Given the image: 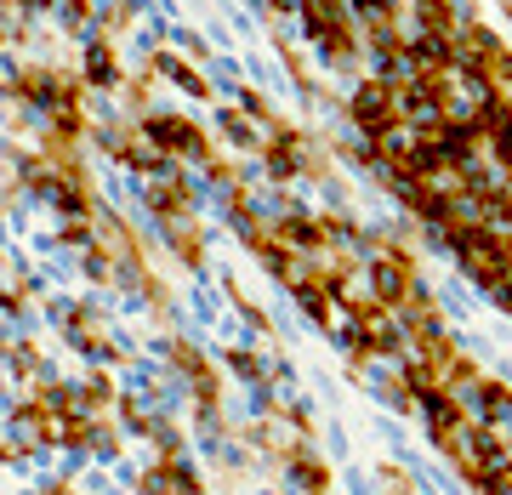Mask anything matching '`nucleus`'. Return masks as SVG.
I'll return each mask as SVG.
<instances>
[{
  "instance_id": "obj_1",
  "label": "nucleus",
  "mask_w": 512,
  "mask_h": 495,
  "mask_svg": "<svg viewBox=\"0 0 512 495\" xmlns=\"http://www.w3.org/2000/svg\"><path fill=\"white\" fill-rule=\"evenodd\" d=\"M63 319H57V330H63V342H69L86 365H126L131 359V348L114 336V325H109V313L97 308L92 296H80V302H63Z\"/></svg>"
},
{
  "instance_id": "obj_2",
  "label": "nucleus",
  "mask_w": 512,
  "mask_h": 495,
  "mask_svg": "<svg viewBox=\"0 0 512 495\" xmlns=\"http://www.w3.org/2000/svg\"><path fill=\"white\" fill-rule=\"evenodd\" d=\"M143 137L160 148L165 160H188V165L217 160V143H211L205 126L188 120V114H143Z\"/></svg>"
},
{
  "instance_id": "obj_3",
  "label": "nucleus",
  "mask_w": 512,
  "mask_h": 495,
  "mask_svg": "<svg viewBox=\"0 0 512 495\" xmlns=\"http://www.w3.org/2000/svg\"><path fill=\"white\" fill-rule=\"evenodd\" d=\"M348 120L359 126V137H376V131H393L404 120V97H399V80H387V74H376V80H359L348 97Z\"/></svg>"
},
{
  "instance_id": "obj_4",
  "label": "nucleus",
  "mask_w": 512,
  "mask_h": 495,
  "mask_svg": "<svg viewBox=\"0 0 512 495\" xmlns=\"http://www.w3.org/2000/svg\"><path fill=\"white\" fill-rule=\"evenodd\" d=\"M194 205H200V188L188 183L183 171H165V177H148V183H143V211L154 222L194 217Z\"/></svg>"
},
{
  "instance_id": "obj_5",
  "label": "nucleus",
  "mask_w": 512,
  "mask_h": 495,
  "mask_svg": "<svg viewBox=\"0 0 512 495\" xmlns=\"http://www.w3.org/2000/svg\"><path fill=\"white\" fill-rule=\"evenodd\" d=\"M160 245H165V257L177 262L183 274H205V262H211V234H205L194 217L160 222Z\"/></svg>"
},
{
  "instance_id": "obj_6",
  "label": "nucleus",
  "mask_w": 512,
  "mask_h": 495,
  "mask_svg": "<svg viewBox=\"0 0 512 495\" xmlns=\"http://www.w3.org/2000/svg\"><path fill=\"white\" fill-rule=\"evenodd\" d=\"M80 74H86V86H97V92H114V86H120V57H114L109 35L86 40V52H80Z\"/></svg>"
},
{
  "instance_id": "obj_7",
  "label": "nucleus",
  "mask_w": 512,
  "mask_h": 495,
  "mask_svg": "<svg viewBox=\"0 0 512 495\" xmlns=\"http://www.w3.org/2000/svg\"><path fill=\"white\" fill-rule=\"evenodd\" d=\"M148 69L160 74V80H171V86H177V92H188V97H211L205 74H200V69H188L177 52H154V57H148Z\"/></svg>"
},
{
  "instance_id": "obj_8",
  "label": "nucleus",
  "mask_w": 512,
  "mask_h": 495,
  "mask_svg": "<svg viewBox=\"0 0 512 495\" xmlns=\"http://www.w3.org/2000/svg\"><path fill=\"white\" fill-rule=\"evenodd\" d=\"M285 473H291V484H296L302 495H325V490H330V461H325V456L296 450V456L285 461Z\"/></svg>"
},
{
  "instance_id": "obj_9",
  "label": "nucleus",
  "mask_w": 512,
  "mask_h": 495,
  "mask_svg": "<svg viewBox=\"0 0 512 495\" xmlns=\"http://www.w3.org/2000/svg\"><path fill=\"white\" fill-rule=\"evenodd\" d=\"M416 35H461V18H456V0H416Z\"/></svg>"
},
{
  "instance_id": "obj_10",
  "label": "nucleus",
  "mask_w": 512,
  "mask_h": 495,
  "mask_svg": "<svg viewBox=\"0 0 512 495\" xmlns=\"http://www.w3.org/2000/svg\"><path fill=\"white\" fill-rule=\"evenodd\" d=\"M80 387H86V404H92V410H114V404H120V393H126V387L114 382V365H86Z\"/></svg>"
},
{
  "instance_id": "obj_11",
  "label": "nucleus",
  "mask_w": 512,
  "mask_h": 495,
  "mask_svg": "<svg viewBox=\"0 0 512 495\" xmlns=\"http://www.w3.org/2000/svg\"><path fill=\"white\" fill-rule=\"evenodd\" d=\"M222 370L245 387H268V365H262V353H251V348H228L222 353Z\"/></svg>"
},
{
  "instance_id": "obj_12",
  "label": "nucleus",
  "mask_w": 512,
  "mask_h": 495,
  "mask_svg": "<svg viewBox=\"0 0 512 495\" xmlns=\"http://www.w3.org/2000/svg\"><path fill=\"white\" fill-rule=\"evenodd\" d=\"M217 126H222V143L228 148H262V137H256V126H251V114L245 109H222Z\"/></svg>"
},
{
  "instance_id": "obj_13",
  "label": "nucleus",
  "mask_w": 512,
  "mask_h": 495,
  "mask_svg": "<svg viewBox=\"0 0 512 495\" xmlns=\"http://www.w3.org/2000/svg\"><path fill=\"white\" fill-rule=\"evenodd\" d=\"M29 456H35V450H29L18 433H6V439H0V467H23Z\"/></svg>"
},
{
  "instance_id": "obj_14",
  "label": "nucleus",
  "mask_w": 512,
  "mask_h": 495,
  "mask_svg": "<svg viewBox=\"0 0 512 495\" xmlns=\"http://www.w3.org/2000/svg\"><path fill=\"white\" fill-rule=\"evenodd\" d=\"M40 495H80V490H74V478H46V484H40Z\"/></svg>"
},
{
  "instance_id": "obj_15",
  "label": "nucleus",
  "mask_w": 512,
  "mask_h": 495,
  "mask_svg": "<svg viewBox=\"0 0 512 495\" xmlns=\"http://www.w3.org/2000/svg\"><path fill=\"white\" fill-rule=\"evenodd\" d=\"M0 46H6V29H0Z\"/></svg>"
}]
</instances>
